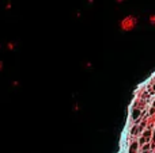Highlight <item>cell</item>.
I'll return each mask as SVG.
<instances>
[{"label":"cell","mask_w":155,"mask_h":153,"mask_svg":"<svg viewBox=\"0 0 155 153\" xmlns=\"http://www.w3.org/2000/svg\"><path fill=\"white\" fill-rule=\"evenodd\" d=\"M136 23H137V19L135 18V16H132V15H128V16H125L124 19H121L120 27H121L123 31H131L132 29H135Z\"/></svg>","instance_id":"cell-1"},{"label":"cell","mask_w":155,"mask_h":153,"mask_svg":"<svg viewBox=\"0 0 155 153\" xmlns=\"http://www.w3.org/2000/svg\"><path fill=\"white\" fill-rule=\"evenodd\" d=\"M150 22L153 24H155V15H150Z\"/></svg>","instance_id":"cell-2"},{"label":"cell","mask_w":155,"mask_h":153,"mask_svg":"<svg viewBox=\"0 0 155 153\" xmlns=\"http://www.w3.org/2000/svg\"><path fill=\"white\" fill-rule=\"evenodd\" d=\"M2 67H3V64H2V61H0V69H2Z\"/></svg>","instance_id":"cell-3"},{"label":"cell","mask_w":155,"mask_h":153,"mask_svg":"<svg viewBox=\"0 0 155 153\" xmlns=\"http://www.w3.org/2000/svg\"><path fill=\"white\" fill-rule=\"evenodd\" d=\"M117 2H123V0H117Z\"/></svg>","instance_id":"cell-4"}]
</instances>
